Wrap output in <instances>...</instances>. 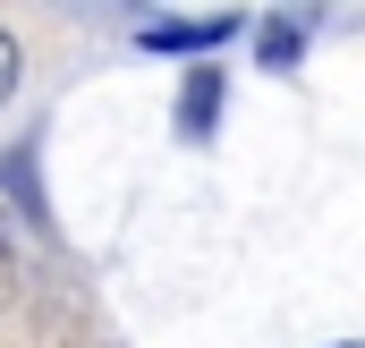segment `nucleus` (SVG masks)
Returning a JSON list of instances; mask_svg holds the SVG:
<instances>
[{"label":"nucleus","instance_id":"f257e3e1","mask_svg":"<svg viewBox=\"0 0 365 348\" xmlns=\"http://www.w3.org/2000/svg\"><path fill=\"white\" fill-rule=\"evenodd\" d=\"M153 51H212V43H230V17H153V26H136Z\"/></svg>","mask_w":365,"mask_h":348},{"label":"nucleus","instance_id":"f03ea898","mask_svg":"<svg viewBox=\"0 0 365 348\" xmlns=\"http://www.w3.org/2000/svg\"><path fill=\"white\" fill-rule=\"evenodd\" d=\"M212 102H221V86H212V77H195L187 102H179V119H187V128H212Z\"/></svg>","mask_w":365,"mask_h":348},{"label":"nucleus","instance_id":"7ed1b4c3","mask_svg":"<svg viewBox=\"0 0 365 348\" xmlns=\"http://www.w3.org/2000/svg\"><path fill=\"white\" fill-rule=\"evenodd\" d=\"M9 93H17V43L0 34V102H9Z\"/></svg>","mask_w":365,"mask_h":348}]
</instances>
